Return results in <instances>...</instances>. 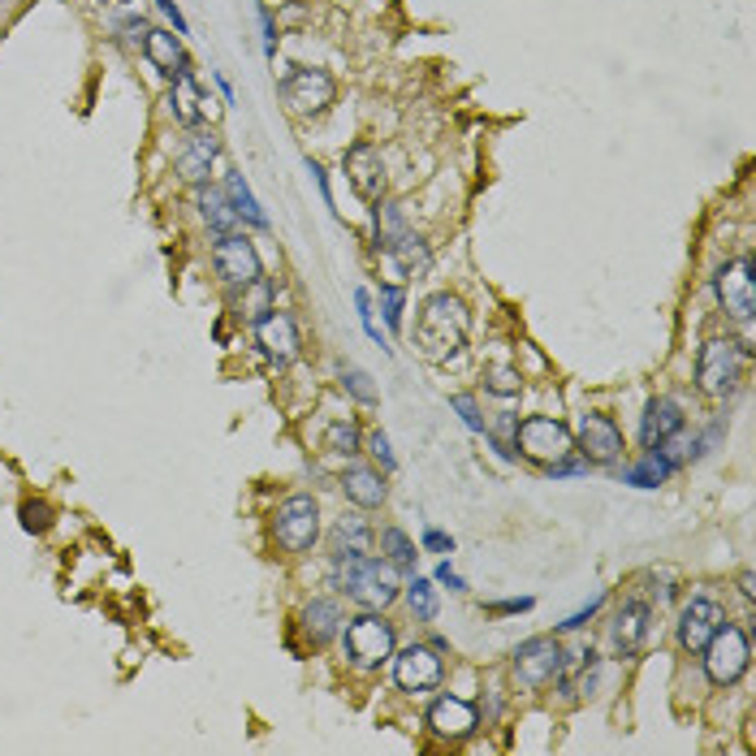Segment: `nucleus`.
Instances as JSON below:
<instances>
[{
    "label": "nucleus",
    "instance_id": "obj_1",
    "mask_svg": "<svg viewBox=\"0 0 756 756\" xmlns=\"http://www.w3.org/2000/svg\"><path fill=\"white\" fill-rule=\"evenodd\" d=\"M467 329H472V316L459 294H450V290L428 294L419 303V320H415V351L428 364H450L467 346Z\"/></svg>",
    "mask_w": 756,
    "mask_h": 756
},
{
    "label": "nucleus",
    "instance_id": "obj_2",
    "mask_svg": "<svg viewBox=\"0 0 756 756\" xmlns=\"http://www.w3.org/2000/svg\"><path fill=\"white\" fill-rule=\"evenodd\" d=\"M333 580L338 588L368 606V610H385L398 601V571L385 562V558H373V553H333Z\"/></svg>",
    "mask_w": 756,
    "mask_h": 756
},
{
    "label": "nucleus",
    "instance_id": "obj_3",
    "mask_svg": "<svg viewBox=\"0 0 756 756\" xmlns=\"http://www.w3.org/2000/svg\"><path fill=\"white\" fill-rule=\"evenodd\" d=\"M744 364H748V351L731 338H709L700 346V359H696V385L709 393V398H727L735 393V385L744 380Z\"/></svg>",
    "mask_w": 756,
    "mask_h": 756
},
{
    "label": "nucleus",
    "instance_id": "obj_4",
    "mask_svg": "<svg viewBox=\"0 0 756 756\" xmlns=\"http://www.w3.org/2000/svg\"><path fill=\"white\" fill-rule=\"evenodd\" d=\"M281 100L294 118H320L333 109L338 100V83L329 70L320 65H294L285 78H281Z\"/></svg>",
    "mask_w": 756,
    "mask_h": 756
},
{
    "label": "nucleus",
    "instance_id": "obj_5",
    "mask_svg": "<svg viewBox=\"0 0 756 756\" xmlns=\"http://www.w3.org/2000/svg\"><path fill=\"white\" fill-rule=\"evenodd\" d=\"M700 657H705V674H709V683L731 687V683L744 679V670H748V661H753V639H748V631L744 627L722 623V627L714 631V639L705 644Z\"/></svg>",
    "mask_w": 756,
    "mask_h": 756
},
{
    "label": "nucleus",
    "instance_id": "obj_6",
    "mask_svg": "<svg viewBox=\"0 0 756 756\" xmlns=\"http://www.w3.org/2000/svg\"><path fill=\"white\" fill-rule=\"evenodd\" d=\"M562 666H566V653H562V644H558L553 635H532V639H523V644L514 648V657H510V674H514V683L527 687V692L558 683Z\"/></svg>",
    "mask_w": 756,
    "mask_h": 756
},
{
    "label": "nucleus",
    "instance_id": "obj_7",
    "mask_svg": "<svg viewBox=\"0 0 756 756\" xmlns=\"http://www.w3.org/2000/svg\"><path fill=\"white\" fill-rule=\"evenodd\" d=\"M272 536L285 553H307L320 540V505L312 493H294L272 510Z\"/></svg>",
    "mask_w": 756,
    "mask_h": 756
},
{
    "label": "nucleus",
    "instance_id": "obj_8",
    "mask_svg": "<svg viewBox=\"0 0 756 756\" xmlns=\"http://www.w3.org/2000/svg\"><path fill=\"white\" fill-rule=\"evenodd\" d=\"M342 639H346V657H351L359 670H380V666L393 657V648H398L393 623H385L373 610L359 614V619H351L346 631H342Z\"/></svg>",
    "mask_w": 756,
    "mask_h": 756
},
{
    "label": "nucleus",
    "instance_id": "obj_9",
    "mask_svg": "<svg viewBox=\"0 0 756 756\" xmlns=\"http://www.w3.org/2000/svg\"><path fill=\"white\" fill-rule=\"evenodd\" d=\"M514 450L549 467V463L575 454V437H571L566 424H558V419H549V415H532V419L514 424Z\"/></svg>",
    "mask_w": 756,
    "mask_h": 756
},
{
    "label": "nucleus",
    "instance_id": "obj_10",
    "mask_svg": "<svg viewBox=\"0 0 756 756\" xmlns=\"http://www.w3.org/2000/svg\"><path fill=\"white\" fill-rule=\"evenodd\" d=\"M212 268H217V277L230 290H243V285H252L255 277H264L259 252H255V243L247 234H217V243H212Z\"/></svg>",
    "mask_w": 756,
    "mask_h": 756
},
{
    "label": "nucleus",
    "instance_id": "obj_11",
    "mask_svg": "<svg viewBox=\"0 0 756 756\" xmlns=\"http://www.w3.org/2000/svg\"><path fill=\"white\" fill-rule=\"evenodd\" d=\"M714 290H718V303L731 320H753L756 312V281H753V255L727 264L718 277H714Z\"/></svg>",
    "mask_w": 756,
    "mask_h": 756
},
{
    "label": "nucleus",
    "instance_id": "obj_12",
    "mask_svg": "<svg viewBox=\"0 0 756 756\" xmlns=\"http://www.w3.org/2000/svg\"><path fill=\"white\" fill-rule=\"evenodd\" d=\"M255 346H259V351H264V359H268V364H277V368L294 364V359H298V351H303V338H298L294 316L272 307V312H268V316L255 325Z\"/></svg>",
    "mask_w": 756,
    "mask_h": 756
},
{
    "label": "nucleus",
    "instance_id": "obj_13",
    "mask_svg": "<svg viewBox=\"0 0 756 756\" xmlns=\"http://www.w3.org/2000/svg\"><path fill=\"white\" fill-rule=\"evenodd\" d=\"M217 156H221V138H217V130L195 126V130H186V138H182V147H178V156H173V169H178L182 182L204 186L208 173H212V164H217Z\"/></svg>",
    "mask_w": 756,
    "mask_h": 756
},
{
    "label": "nucleus",
    "instance_id": "obj_14",
    "mask_svg": "<svg viewBox=\"0 0 756 756\" xmlns=\"http://www.w3.org/2000/svg\"><path fill=\"white\" fill-rule=\"evenodd\" d=\"M580 454L588 459V467H610L623 459V432L610 415H580Z\"/></svg>",
    "mask_w": 756,
    "mask_h": 756
},
{
    "label": "nucleus",
    "instance_id": "obj_15",
    "mask_svg": "<svg viewBox=\"0 0 756 756\" xmlns=\"http://www.w3.org/2000/svg\"><path fill=\"white\" fill-rule=\"evenodd\" d=\"M441 674H446V666H441L437 648H428V644H411V648L393 653V683L402 692H432L441 683Z\"/></svg>",
    "mask_w": 756,
    "mask_h": 756
},
{
    "label": "nucleus",
    "instance_id": "obj_16",
    "mask_svg": "<svg viewBox=\"0 0 756 756\" xmlns=\"http://www.w3.org/2000/svg\"><path fill=\"white\" fill-rule=\"evenodd\" d=\"M428 727H432L437 740H446V744H463V740L476 735L480 714H476V705L463 700V696H437L432 709H428Z\"/></svg>",
    "mask_w": 756,
    "mask_h": 756
},
{
    "label": "nucleus",
    "instance_id": "obj_17",
    "mask_svg": "<svg viewBox=\"0 0 756 756\" xmlns=\"http://www.w3.org/2000/svg\"><path fill=\"white\" fill-rule=\"evenodd\" d=\"M653 635V606L639 601V597H627L619 610H614V623H610V644L619 657H635Z\"/></svg>",
    "mask_w": 756,
    "mask_h": 756
},
{
    "label": "nucleus",
    "instance_id": "obj_18",
    "mask_svg": "<svg viewBox=\"0 0 756 756\" xmlns=\"http://www.w3.org/2000/svg\"><path fill=\"white\" fill-rule=\"evenodd\" d=\"M727 623V610L714 601V597H692L687 606H683V614H679V644L687 648V653H705V644L714 639V631Z\"/></svg>",
    "mask_w": 756,
    "mask_h": 756
},
{
    "label": "nucleus",
    "instance_id": "obj_19",
    "mask_svg": "<svg viewBox=\"0 0 756 756\" xmlns=\"http://www.w3.org/2000/svg\"><path fill=\"white\" fill-rule=\"evenodd\" d=\"M346 178L359 199H368V204L385 199V160H380L377 143H355L346 151Z\"/></svg>",
    "mask_w": 756,
    "mask_h": 756
},
{
    "label": "nucleus",
    "instance_id": "obj_20",
    "mask_svg": "<svg viewBox=\"0 0 756 756\" xmlns=\"http://www.w3.org/2000/svg\"><path fill=\"white\" fill-rule=\"evenodd\" d=\"M169 113H173V122H178V126H186V130L204 126V113H208V96L199 92V83H195L191 65L173 74V92H169Z\"/></svg>",
    "mask_w": 756,
    "mask_h": 756
},
{
    "label": "nucleus",
    "instance_id": "obj_21",
    "mask_svg": "<svg viewBox=\"0 0 756 756\" xmlns=\"http://www.w3.org/2000/svg\"><path fill=\"white\" fill-rule=\"evenodd\" d=\"M679 432H683V406H679L674 398H653V402L644 406L639 441L653 450V446H661V441H670V437H679Z\"/></svg>",
    "mask_w": 756,
    "mask_h": 756
},
{
    "label": "nucleus",
    "instance_id": "obj_22",
    "mask_svg": "<svg viewBox=\"0 0 756 756\" xmlns=\"http://www.w3.org/2000/svg\"><path fill=\"white\" fill-rule=\"evenodd\" d=\"M143 57L160 70V74H178V70H186L191 61H186V48H182V35L178 31H164V26H147V35H143Z\"/></svg>",
    "mask_w": 756,
    "mask_h": 756
},
{
    "label": "nucleus",
    "instance_id": "obj_23",
    "mask_svg": "<svg viewBox=\"0 0 756 756\" xmlns=\"http://www.w3.org/2000/svg\"><path fill=\"white\" fill-rule=\"evenodd\" d=\"M195 208H199V217L212 234H239V225H243L230 195H225V186H208V182L195 186Z\"/></svg>",
    "mask_w": 756,
    "mask_h": 756
},
{
    "label": "nucleus",
    "instance_id": "obj_24",
    "mask_svg": "<svg viewBox=\"0 0 756 756\" xmlns=\"http://www.w3.org/2000/svg\"><path fill=\"white\" fill-rule=\"evenodd\" d=\"M597 670H601V657H597L593 648H575V653L566 657L558 683H562L566 696H593V692H597Z\"/></svg>",
    "mask_w": 756,
    "mask_h": 756
},
{
    "label": "nucleus",
    "instance_id": "obj_25",
    "mask_svg": "<svg viewBox=\"0 0 756 756\" xmlns=\"http://www.w3.org/2000/svg\"><path fill=\"white\" fill-rule=\"evenodd\" d=\"M342 489H346V498L359 505V510H377V505H385V498H389L385 476L373 472V467H346V472H342Z\"/></svg>",
    "mask_w": 756,
    "mask_h": 756
},
{
    "label": "nucleus",
    "instance_id": "obj_26",
    "mask_svg": "<svg viewBox=\"0 0 756 756\" xmlns=\"http://www.w3.org/2000/svg\"><path fill=\"white\" fill-rule=\"evenodd\" d=\"M373 230H377V252L380 255L389 252V247H398V243L411 234V225H406V208L393 204V199H377V208H373Z\"/></svg>",
    "mask_w": 756,
    "mask_h": 756
},
{
    "label": "nucleus",
    "instance_id": "obj_27",
    "mask_svg": "<svg viewBox=\"0 0 756 756\" xmlns=\"http://www.w3.org/2000/svg\"><path fill=\"white\" fill-rule=\"evenodd\" d=\"M385 259L393 264V272H398V285L406 281V277H415V272H428L432 268V252H428V243L419 239V234H406L398 247H389Z\"/></svg>",
    "mask_w": 756,
    "mask_h": 756
},
{
    "label": "nucleus",
    "instance_id": "obj_28",
    "mask_svg": "<svg viewBox=\"0 0 756 756\" xmlns=\"http://www.w3.org/2000/svg\"><path fill=\"white\" fill-rule=\"evenodd\" d=\"M268 312H272V281H268V277H255L252 285L239 290V298H234V316L255 329Z\"/></svg>",
    "mask_w": 756,
    "mask_h": 756
},
{
    "label": "nucleus",
    "instance_id": "obj_29",
    "mask_svg": "<svg viewBox=\"0 0 756 756\" xmlns=\"http://www.w3.org/2000/svg\"><path fill=\"white\" fill-rule=\"evenodd\" d=\"M225 195H230L239 221H247L255 230H268V217H264V208H259V199L252 195V186H247L243 173H225Z\"/></svg>",
    "mask_w": 756,
    "mask_h": 756
},
{
    "label": "nucleus",
    "instance_id": "obj_30",
    "mask_svg": "<svg viewBox=\"0 0 756 756\" xmlns=\"http://www.w3.org/2000/svg\"><path fill=\"white\" fill-rule=\"evenodd\" d=\"M338 627H342V610L333 601H312L303 610V631H307L312 644H329L338 635Z\"/></svg>",
    "mask_w": 756,
    "mask_h": 756
},
{
    "label": "nucleus",
    "instance_id": "obj_31",
    "mask_svg": "<svg viewBox=\"0 0 756 756\" xmlns=\"http://www.w3.org/2000/svg\"><path fill=\"white\" fill-rule=\"evenodd\" d=\"M380 558L393 566V571H415V540L402 532V527H380Z\"/></svg>",
    "mask_w": 756,
    "mask_h": 756
},
{
    "label": "nucleus",
    "instance_id": "obj_32",
    "mask_svg": "<svg viewBox=\"0 0 756 756\" xmlns=\"http://www.w3.org/2000/svg\"><path fill=\"white\" fill-rule=\"evenodd\" d=\"M333 540H338V549L333 553H373V527L359 519V514H346V519H338V532H333Z\"/></svg>",
    "mask_w": 756,
    "mask_h": 756
},
{
    "label": "nucleus",
    "instance_id": "obj_33",
    "mask_svg": "<svg viewBox=\"0 0 756 756\" xmlns=\"http://www.w3.org/2000/svg\"><path fill=\"white\" fill-rule=\"evenodd\" d=\"M325 450H333V454H342V459H355V454L364 450L359 424H355V419H338V424H329V432H325Z\"/></svg>",
    "mask_w": 756,
    "mask_h": 756
},
{
    "label": "nucleus",
    "instance_id": "obj_34",
    "mask_svg": "<svg viewBox=\"0 0 756 756\" xmlns=\"http://www.w3.org/2000/svg\"><path fill=\"white\" fill-rule=\"evenodd\" d=\"M406 606H411V614H415L419 623H432V619H437V593H432V584L415 575V580L406 584Z\"/></svg>",
    "mask_w": 756,
    "mask_h": 756
},
{
    "label": "nucleus",
    "instance_id": "obj_35",
    "mask_svg": "<svg viewBox=\"0 0 756 756\" xmlns=\"http://www.w3.org/2000/svg\"><path fill=\"white\" fill-rule=\"evenodd\" d=\"M342 389H346L355 402H364V406H377V402H380L373 377H368L364 368H355V364H342Z\"/></svg>",
    "mask_w": 756,
    "mask_h": 756
},
{
    "label": "nucleus",
    "instance_id": "obj_36",
    "mask_svg": "<svg viewBox=\"0 0 756 756\" xmlns=\"http://www.w3.org/2000/svg\"><path fill=\"white\" fill-rule=\"evenodd\" d=\"M485 389L498 393V398H514V393L523 389L519 368H510V364H493V368H485Z\"/></svg>",
    "mask_w": 756,
    "mask_h": 756
},
{
    "label": "nucleus",
    "instance_id": "obj_37",
    "mask_svg": "<svg viewBox=\"0 0 756 756\" xmlns=\"http://www.w3.org/2000/svg\"><path fill=\"white\" fill-rule=\"evenodd\" d=\"M402 303H406V294H402V285H398V281L380 285V312H385V325H389L393 333L402 329Z\"/></svg>",
    "mask_w": 756,
    "mask_h": 756
},
{
    "label": "nucleus",
    "instance_id": "obj_38",
    "mask_svg": "<svg viewBox=\"0 0 756 756\" xmlns=\"http://www.w3.org/2000/svg\"><path fill=\"white\" fill-rule=\"evenodd\" d=\"M22 527L26 532H48L52 527V510L44 502H26L22 505Z\"/></svg>",
    "mask_w": 756,
    "mask_h": 756
},
{
    "label": "nucleus",
    "instance_id": "obj_39",
    "mask_svg": "<svg viewBox=\"0 0 756 756\" xmlns=\"http://www.w3.org/2000/svg\"><path fill=\"white\" fill-rule=\"evenodd\" d=\"M368 454L377 459L385 472H393V467H398V459H393V450H389V437H385V432H373V437H368Z\"/></svg>",
    "mask_w": 756,
    "mask_h": 756
},
{
    "label": "nucleus",
    "instance_id": "obj_40",
    "mask_svg": "<svg viewBox=\"0 0 756 756\" xmlns=\"http://www.w3.org/2000/svg\"><path fill=\"white\" fill-rule=\"evenodd\" d=\"M450 406L463 415V424H467L472 432H485V419H480V411H476V402H472V398H463V393H459V398H450Z\"/></svg>",
    "mask_w": 756,
    "mask_h": 756
},
{
    "label": "nucleus",
    "instance_id": "obj_41",
    "mask_svg": "<svg viewBox=\"0 0 756 756\" xmlns=\"http://www.w3.org/2000/svg\"><path fill=\"white\" fill-rule=\"evenodd\" d=\"M580 472H588V459H558V463H549V476L553 480H562V476H580Z\"/></svg>",
    "mask_w": 756,
    "mask_h": 756
},
{
    "label": "nucleus",
    "instance_id": "obj_42",
    "mask_svg": "<svg viewBox=\"0 0 756 756\" xmlns=\"http://www.w3.org/2000/svg\"><path fill=\"white\" fill-rule=\"evenodd\" d=\"M424 549H428V553H454V536L428 527V532H424Z\"/></svg>",
    "mask_w": 756,
    "mask_h": 756
},
{
    "label": "nucleus",
    "instance_id": "obj_43",
    "mask_svg": "<svg viewBox=\"0 0 756 756\" xmlns=\"http://www.w3.org/2000/svg\"><path fill=\"white\" fill-rule=\"evenodd\" d=\"M532 606H536L532 597H510V601H493V606H489V614H527Z\"/></svg>",
    "mask_w": 756,
    "mask_h": 756
},
{
    "label": "nucleus",
    "instance_id": "obj_44",
    "mask_svg": "<svg viewBox=\"0 0 756 756\" xmlns=\"http://www.w3.org/2000/svg\"><path fill=\"white\" fill-rule=\"evenodd\" d=\"M601 601H606V597H597V601H588V606H584V610H575V614H571V619H566V623H562V631H575V627H584V623H588V619H593V614H597V610H601Z\"/></svg>",
    "mask_w": 756,
    "mask_h": 756
},
{
    "label": "nucleus",
    "instance_id": "obj_45",
    "mask_svg": "<svg viewBox=\"0 0 756 756\" xmlns=\"http://www.w3.org/2000/svg\"><path fill=\"white\" fill-rule=\"evenodd\" d=\"M151 4H156V9H160L169 22H173V31H178V35H186V17H182V9H178L173 0H151Z\"/></svg>",
    "mask_w": 756,
    "mask_h": 756
},
{
    "label": "nucleus",
    "instance_id": "obj_46",
    "mask_svg": "<svg viewBox=\"0 0 756 756\" xmlns=\"http://www.w3.org/2000/svg\"><path fill=\"white\" fill-rule=\"evenodd\" d=\"M437 584H446L450 593H463V588H467V584H463V580L450 571V562H441V566H437Z\"/></svg>",
    "mask_w": 756,
    "mask_h": 756
},
{
    "label": "nucleus",
    "instance_id": "obj_47",
    "mask_svg": "<svg viewBox=\"0 0 756 756\" xmlns=\"http://www.w3.org/2000/svg\"><path fill=\"white\" fill-rule=\"evenodd\" d=\"M307 173H312V178H316V186H320V195H325V204H329V208H333V195H329V178H325V169H320V164H316V160H307Z\"/></svg>",
    "mask_w": 756,
    "mask_h": 756
},
{
    "label": "nucleus",
    "instance_id": "obj_48",
    "mask_svg": "<svg viewBox=\"0 0 756 756\" xmlns=\"http://www.w3.org/2000/svg\"><path fill=\"white\" fill-rule=\"evenodd\" d=\"M217 87H221V96L234 105V87H230V78H225V74H217Z\"/></svg>",
    "mask_w": 756,
    "mask_h": 756
},
{
    "label": "nucleus",
    "instance_id": "obj_49",
    "mask_svg": "<svg viewBox=\"0 0 756 756\" xmlns=\"http://www.w3.org/2000/svg\"><path fill=\"white\" fill-rule=\"evenodd\" d=\"M740 588H744V597H748V601H753V597H756V588H753V575H744V580H740Z\"/></svg>",
    "mask_w": 756,
    "mask_h": 756
},
{
    "label": "nucleus",
    "instance_id": "obj_50",
    "mask_svg": "<svg viewBox=\"0 0 756 756\" xmlns=\"http://www.w3.org/2000/svg\"><path fill=\"white\" fill-rule=\"evenodd\" d=\"M100 4H109V0H100Z\"/></svg>",
    "mask_w": 756,
    "mask_h": 756
}]
</instances>
